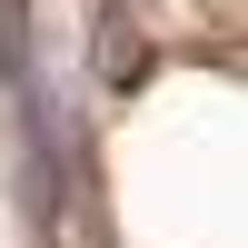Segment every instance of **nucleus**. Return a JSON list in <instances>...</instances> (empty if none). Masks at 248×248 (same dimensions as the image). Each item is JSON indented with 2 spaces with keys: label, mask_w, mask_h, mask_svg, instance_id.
I'll return each instance as SVG.
<instances>
[{
  "label": "nucleus",
  "mask_w": 248,
  "mask_h": 248,
  "mask_svg": "<svg viewBox=\"0 0 248 248\" xmlns=\"http://www.w3.org/2000/svg\"><path fill=\"white\" fill-rule=\"evenodd\" d=\"M99 70H109V79H129V70H139V50H129V20H109V10H99Z\"/></svg>",
  "instance_id": "obj_1"
}]
</instances>
